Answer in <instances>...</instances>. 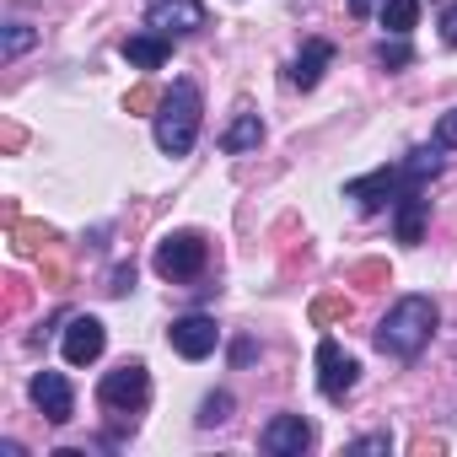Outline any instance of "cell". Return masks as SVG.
Here are the masks:
<instances>
[{
    "mask_svg": "<svg viewBox=\"0 0 457 457\" xmlns=\"http://www.w3.org/2000/svg\"><path fill=\"white\" fill-rule=\"evenodd\" d=\"M436 323H441V312H436L430 296H420V291H414V296H398V302L387 307V318L377 323V350L393 355V361H414V355L430 345Z\"/></svg>",
    "mask_w": 457,
    "mask_h": 457,
    "instance_id": "6da1fadb",
    "label": "cell"
},
{
    "mask_svg": "<svg viewBox=\"0 0 457 457\" xmlns=\"http://www.w3.org/2000/svg\"><path fill=\"white\" fill-rule=\"evenodd\" d=\"M199 87L194 81H172V92H162V113H156V145L167 156H188L194 135H199Z\"/></svg>",
    "mask_w": 457,
    "mask_h": 457,
    "instance_id": "7a4b0ae2",
    "label": "cell"
},
{
    "mask_svg": "<svg viewBox=\"0 0 457 457\" xmlns=\"http://www.w3.org/2000/svg\"><path fill=\"white\" fill-rule=\"evenodd\" d=\"M145 398H151V371H145V361H124V366H113V371L97 382V403L113 409V414H135V409H145Z\"/></svg>",
    "mask_w": 457,
    "mask_h": 457,
    "instance_id": "3957f363",
    "label": "cell"
},
{
    "mask_svg": "<svg viewBox=\"0 0 457 457\" xmlns=\"http://www.w3.org/2000/svg\"><path fill=\"white\" fill-rule=\"evenodd\" d=\"M204 259H210V243L199 237V232H167L162 243H156V275L162 280H194L199 270H204Z\"/></svg>",
    "mask_w": 457,
    "mask_h": 457,
    "instance_id": "277c9868",
    "label": "cell"
},
{
    "mask_svg": "<svg viewBox=\"0 0 457 457\" xmlns=\"http://www.w3.org/2000/svg\"><path fill=\"white\" fill-rule=\"evenodd\" d=\"M414 183H409V172H403V162L398 167H377V172H366V178H350L345 183V199H355L366 215L371 210H382V204H398V194H409Z\"/></svg>",
    "mask_w": 457,
    "mask_h": 457,
    "instance_id": "5b68a950",
    "label": "cell"
},
{
    "mask_svg": "<svg viewBox=\"0 0 457 457\" xmlns=\"http://www.w3.org/2000/svg\"><path fill=\"white\" fill-rule=\"evenodd\" d=\"M355 382H361V361L345 355L334 339H323V345H318V387H323V398H328V403H345V398L355 393Z\"/></svg>",
    "mask_w": 457,
    "mask_h": 457,
    "instance_id": "8992f818",
    "label": "cell"
},
{
    "mask_svg": "<svg viewBox=\"0 0 457 457\" xmlns=\"http://www.w3.org/2000/svg\"><path fill=\"white\" fill-rule=\"evenodd\" d=\"M204 22H210L204 0H151V12H145V28L162 33V38H188Z\"/></svg>",
    "mask_w": 457,
    "mask_h": 457,
    "instance_id": "52a82bcc",
    "label": "cell"
},
{
    "mask_svg": "<svg viewBox=\"0 0 457 457\" xmlns=\"http://www.w3.org/2000/svg\"><path fill=\"white\" fill-rule=\"evenodd\" d=\"M167 345H172L183 361H204V355L220 345V328H215V318H204V312H188V318H172V328H167Z\"/></svg>",
    "mask_w": 457,
    "mask_h": 457,
    "instance_id": "ba28073f",
    "label": "cell"
},
{
    "mask_svg": "<svg viewBox=\"0 0 457 457\" xmlns=\"http://www.w3.org/2000/svg\"><path fill=\"white\" fill-rule=\"evenodd\" d=\"M259 446H264L270 457H302V452L312 446V425H307L302 414H275V420L259 430Z\"/></svg>",
    "mask_w": 457,
    "mask_h": 457,
    "instance_id": "9c48e42d",
    "label": "cell"
},
{
    "mask_svg": "<svg viewBox=\"0 0 457 457\" xmlns=\"http://www.w3.org/2000/svg\"><path fill=\"white\" fill-rule=\"evenodd\" d=\"M103 345H108V328L97 323V318H71L65 323V339H60V350H65V361L71 366H92L97 355H103Z\"/></svg>",
    "mask_w": 457,
    "mask_h": 457,
    "instance_id": "30bf717a",
    "label": "cell"
},
{
    "mask_svg": "<svg viewBox=\"0 0 457 457\" xmlns=\"http://www.w3.org/2000/svg\"><path fill=\"white\" fill-rule=\"evenodd\" d=\"M28 393H33V403L44 409V420H49V425H65V420H76V393H71V382H65L60 371H38Z\"/></svg>",
    "mask_w": 457,
    "mask_h": 457,
    "instance_id": "8fae6325",
    "label": "cell"
},
{
    "mask_svg": "<svg viewBox=\"0 0 457 457\" xmlns=\"http://www.w3.org/2000/svg\"><path fill=\"white\" fill-rule=\"evenodd\" d=\"M334 65V44L328 38H307L302 44V54H296V65H291V87H302V92H312L318 81H323V71Z\"/></svg>",
    "mask_w": 457,
    "mask_h": 457,
    "instance_id": "7c38bea8",
    "label": "cell"
},
{
    "mask_svg": "<svg viewBox=\"0 0 457 457\" xmlns=\"http://www.w3.org/2000/svg\"><path fill=\"white\" fill-rule=\"evenodd\" d=\"M425 215H430L425 188L398 194V243H403V248H420V237H425Z\"/></svg>",
    "mask_w": 457,
    "mask_h": 457,
    "instance_id": "4fadbf2b",
    "label": "cell"
},
{
    "mask_svg": "<svg viewBox=\"0 0 457 457\" xmlns=\"http://www.w3.org/2000/svg\"><path fill=\"white\" fill-rule=\"evenodd\" d=\"M119 54H124L129 65H140V71H162L167 54H172V38H162V33H135V38L119 44Z\"/></svg>",
    "mask_w": 457,
    "mask_h": 457,
    "instance_id": "5bb4252c",
    "label": "cell"
},
{
    "mask_svg": "<svg viewBox=\"0 0 457 457\" xmlns=\"http://www.w3.org/2000/svg\"><path fill=\"white\" fill-rule=\"evenodd\" d=\"M6 232H12V253L17 259H44L54 248V232H49L44 220H12Z\"/></svg>",
    "mask_w": 457,
    "mask_h": 457,
    "instance_id": "9a60e30c",
    "label": "cell"
},
{
    "mask_svg": "<svg viewBox=\"0 0 457 457\" xmlns=\"http://www.w3.org/2000/svg\"><path fill=\"white\" fill-rule=\"evenodd\" d=\"M259 140H264V124H259V113L243 108V113L232 119V129L220 135V151H226V156H243V151H253Z\"/></svg>",
    "mask_w": 457,
    "mask_h": 457,
    "instance_id": "2e32d148",
    "label": "cell"
},
{
    "mask_svg": "<svg viewBox=\"0 0 457 457\" xmlns=\"http://www.w3.org/2000/svg\"><path fill=\"white\" fill-rule=\"evenodd\" d=\"M414 17H420V0H387V6H382V28H387L393 38H409Z\"/></svg>",
    "mask_w": 457,
    "mask_h": 457,
    "instance_id": "e0dca14e",
    "label": "cell"
},
{
    "mask_svg": "<svg viewBox=\"0 0 457 457\" xmlns=\"http://www.w3.org/2000/svg\"><path fill=\"white\" fill-rule=\"evenodd\" d=\"M350 318V296H318L312 302V323L328 328V323H345Z\"/></svg>",
    "mask_w": 457,
    "mask_h": 457,
    "instance_id": "ac0fdd59",
    "label": "cell"
},
{
    "mask_svg": "<svg viewBox=\"0 0 457 457\" xmlns=\"http://www.w3.org/2000/svg\"><path fill=\"white\" fill-rule=\"evenodd\" d=\"M226 420H232V393H210L199 403V425L210 430V425H226Z\"/></svg>",
    "mask_w": 457,
    "mask_h": 457,
    "instance_id": "d6986e66",
    "label": "cell"
},
{
    "mask_svg": "<svg viewBox=\"0 0 457 457\" xmlns=\"http://www.w3.org/2000/svg\"><path fill=\"white\" fill-rule=\"evenodd\" d=\"M350 280H355V286H387L393 270H387L382 259H361V264H350Z\"/></svg>",
    "mask_w": 457,
    "mask_h": 457,
    "instance_id": "ffe728a7",
    "label": "cell"
},
{
    "mask_svg": "<svg viewBox=\"0 0 457 457\" xmlns=\"http://www.w3.org/2000/svg\"><path fill=\"white\" fill-rule=\"evenodd\" d=\"M377 65H382V71H403V65H414V49H409L403 38H393V44L377 49Z\"/></svg>",
    "mask_w": 457,
    "mask_h": 457,
    "instance_id": "44dd1931",
    "label": "cell"
},
{
    "mask_svg": "<svg viewBox=\"0 0 457 457\" xmlns=\"http://www.w3.org/2000/svg\"><path fill=\"white\" fill-rule=\"evenodd\" d=\"M151 108H162V92L156 87H129V97H124V113H151Z\"/></svg>",
    "mask_w": 457,
    "mask_h": 457,
    "instance_id": "7402d4cb",
    "label": "cell"
},
{
    "mask_svg": "<svg viewBox=\"0 0 457 457\" xmlns=\"http://www.w3.org/2000/svg\"><path fill=\"white\" fill-rule=\"evenodd\" d=\"M0 286H6V307H0V312H6V318H17V312L28 307V280H22V275H6Z\"/></svg>",
    "mask_w": 457,
    "mask_h": 457,
    "instance_id": "603a6c76",
    "label": "cell"
},
{
    "mask_svg": "<svg viewBox=\"0 0 457 457\" xmlns=\"http://www.w3.org/2000/svg\"><path fill=\"white\" fill-rule=\"evenodd\" d=\"M33 38H38V33H33L28 22H12V28H6V60L28 54V49H33Z\"/></svg>",
    "mask_w": 457,
    "mask_h": 457,
    "instance_id": "cb8c5ba5",
    "label": "cell"
},
{
    "mask_svg": "<svg viewBox=\"0 0 457 457\" xmlns=\"http://www.w3.org/2000/svg\"><path fill=\"white\" fill-rule=\"evenodd\" d=\"M345 452H355V457H366V452H393V436H387V430H377V436H361V441H350Z\"/></svg>",
    "mask_w": 457,
    "mask_h": 457,
    "instance_id": "d4e9b609",
    "label": "cell"
},
{
    "mask_svg": "<svg viewBox=\"0 0 457 457\" xmlns=\"http://www.w3.org/2000/svg\"><path fill=\"white\" fill-rule=\"evenodd\" d=\"M436 145H441V151H457V108L436 119Z\"/></svg>",
    "mask_w": 457,
    "mask_h": 457,
    "instance_id": "484cf974",
    "label": "cell"
},
{
    "mask_svg": "<svg viewBox=\"0 0 457 457\" xmlns=\"http://www.w3.org/2000/svg\"><path fill=\"white\" fill-rule=\"evenodd\" d=\"M108 296H124V291H135V264H119L113 275H108V286H103Z\"/></svg>",
    "mask_w": 457,
    "mask_h": 457,
    "instance_id": "4316f807",
    "label": "cell"
},
{
    "mask_svg": "<svg viewBox=\"0 0 457 457\" xmlns=\"http://www.w3.org/2000/svg\"><path fill=\"white\" fill-rule=\"evenodd\" d=\"M441 44L457 49V0H446V6H441Z\"/></svg>",
    "mask_w": 457,
    "mask_h": 457,
    "instance_id": "83f0119b",
    "label": "cell"
},
{
    "mask_svg": "<svg viewBox=\"0 0 457 457\" xmlns=\"http://www.w3.org/2000/svg\"><path fill=\"white\" fill-rule=\"evenodd\" d=\"M44 286H49V291H65V286H71V270H65L60 259H44Z\"/></svg>",
    "mask_w": 457,
    "mask_h": 457,
    "instance_id": "f1b7e54d",
    "label": "cell"
},
{
    "mask_svg": "<svg viewBox=\"0 0 457 457\" xmlns=\"http://www.w3.org/2000/svg\"><path fill=\"white\" fill-rule=\"evenodd\" d=\"M22 140H28V135H22L17 124H0V145H6V151H22Z\"/></svg>",
    "mask_w": 457,
    "mask_h": 457,
    "instance_id": "f546056e",
    "label": "cell"
},
{
    "mask_svg": "<svg viewBox=\"0 0 457 457\" xmlns=\"http://www.w3.org/2000/svg\"><path fill=\"white\" fill-rule=\"evenodd\" d=\"M377 6H387V0H350V17H371Z\"/></svg>",
    "mask_w": 457,
    "mask_h": 457,
    "instance_id": "4dcf8cb0",
    "label": "cell"
}]
</instances>
